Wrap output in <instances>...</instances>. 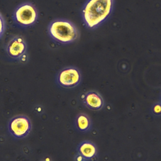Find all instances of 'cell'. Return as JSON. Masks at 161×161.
Instances as JSON below:
<instances>
[{
  "label": "cell",
  "mask_w": 161,
  "mask_h": 161,
  "mask_svg": "<svg viewBox=\"0 0 161 161\" xmlns=\"http://www.w3.org/2000/svg\"><path fill=\"white\" fill-rule=\"evenodd\" d=\"M113 0H89L82 9L83 18L89 28L103 23L110 14Z\"/></svg>",
  "instance_id": "6da1fadb"
},
{
  "label": "cell",
  "mask_w": 161,
  "mask_h": 161,
  "mask_svg": "<svg viewBox=\"0 0 161 161\" xmlns=\"http://www.w3.org/2000/svg\"><path fill=\"white\" fill-rule=\"evenodd\" d=\"M6 30V22L3 17V16L0 14V38L3 36Z\"/></svg>",
  "instance_id": "8fae6325"
},
{
  "label": "cell",
  "mask_w": 161,
  "mask_h": 161,
  "mask_svg": "<svg viewBox=\"0 0 161 161\" xmlns=\"http://www.w3.org/2000/svg\"><path fill=\"white\" fill-rule=\"evenodd\" d=\"M81 80L80 71L75 67H69L62 69L57 75V82L62 87L72 88Z\"/></svg>",
  "instance_id": "5b68a950"
},
{
  "label": "cell",
  "mask_w": 161,
  "mask_h": 161,
  "mask_svg": "<svg viewBox=\"0 0 161 161\" xmlns=\"http://www.w3.org/2000/svg\"><path fill=\"white\" fill-rule=\"evenodd\" d=\"M152 112L155 116H161V102H157L153 104Z\"/></svg>",
  "instance_id": "30bf717a"
},
{
  "label": "cell",
  "mask_w": 161,
  "mask_h": 161,
  "mask_svg": "<svg viewBox=\"0 0 161 161\" xmlns=\"http://www.w3.org/2000/svg\"><path fill=\"white\" fill-rule=\"evenodd\" d=\"M8 55L14 59H20L26 52V44L21 36L13 37L8 42L6 47Z\"/></svg>",
  "instance_id": "8992f818"
},
{
  "label": "cell",
  "mask_w": 161,
  "mask_h": 161,
  "mask_svg": "<svg viewBox=\"0 0 161 161\" xmlns=\"http://www.w3.org/2000/svg\"><path fill=\"white\" fill-rule=\"evenodd\" d=\"M9 132L16 138L26 136L31 130V122L28 117L25 115H17L11 118L8 122Z\"/></svg>",
  "instance_id": "277c9868"
},
{
  "label": "cell",
  "mask_w": 161,
  "mask_h": 161,
  "mask_svg": "<svg viewBox=\"0 0 161 161\" xmlns=\"http://www.w3.org/2000/svg\"><path fill=\"white\" fill-rule=\"evenodd\" d=\"M75 128L80 132H87L92 128V121L89 115L86 113H79L74 121Z\"/></svg>",
  "instance_id": "9c48e42d"
},
{
  "label": "cell",
  "mask_w": 161,
  "mask_h": 161,
  "mask_svg": "<svg viewBox=\"0 0 161 161\" xmlns=\"http://www.w3.org/2000/svg\"><path fill=\"white\" fill-rule=\"evenodd\" d=\"M42 161H50V160H42Z\"/></svg>",
  "instance_id": "7c38bea8"
},
{
  "label": "cell",
  "mask_w": 161,
  "mask_h": 161,
  "mask_svg": "<svg viewBox=\"0 0 161 161\" xmlns=\"http://www.w3.org/2000/svg\"><path fill=\"white\" fill-rule=\"evenodd\" d=\"M81 101L86 108L93 110H101L104 105L102 96L95 91H89L82 96Z\"/></svg>",
  "instance_id": "52a82bcc"
},
{
  "label": "cell",
  "mask_w": 161,
  "mask_h": 161,
  "mask_svg": "<svg viewBox=\"0 0 161 161\" xmlns=\"http://www.w3.org/2000/svg\"><path fill=\"white\" fill-rule=\"evenodd\" d=\"M160 100H161V99H160ZM160 102H161V101H160Z\"/></svg>",
  "instance_id": "4fadbf2b"
},
{
  "label": "cell",
  "mask_w": 161,
  "mask_h": 161,
  "mask_svg": "<svg viewBox=\"0 0 161 161\" xmlns=\"http://www.w3.org/2000/svg\"><path fill=\"white\" fill-rule=\"evenodd\" d=\"M38 18L36 8L30 3H25L18 6L13 14L14 21L21 26L28 27L35 23Z\"/></svg>",
  "instance_id": "3957f363"
},
{
  "label": "cell",
  "mask_w": 161,
  "mask_h": 161,
  "mask_svg": "<svg viewBox=\"0 0 161 161\" xmlns=\"http://www.w3.org/2000/svg\"><path fill=\"white\" fill-rule=\"evenodd\" d=\"M48 33L55 41L62 43H69L74 42L78 37V30L76 26L66 19H55L48 26Z\"/></svg>",
  "instance_id": "7a4b0ae2"
},
{
  "label": "cell",
  "mask_w": 161,
  "mask_h": 161,
  "mask_svg": "<svg viewBox=\"0 0 161 161\" xmlns=\"http://www.w3.org/2000/svg\"><path fill=\"white\" fill-rule=\"evenodd\" d=\"M76 155L81 157L84 161H90L97 156V147L94 142L84 140L77 145Z\"/></svg>",
  "instance_id": "ba28073f"
}]
</instances>
